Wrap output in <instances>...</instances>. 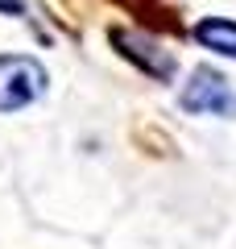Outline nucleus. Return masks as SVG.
Instances as JSON below:
<instances>
[{
  "instance_id": "1",
  "label": "nucleus",
  "mask_w": 236,
  "mask_h": 249,
  "mask_svg": "<svg viewBox=\"0 0 236 249\" xmlns=\"http://www.w3.org/2000/svg\"><path fill=\"white\" fill-rule=\"evenodd\" d=\"M46 67L29 54H0V112H21L46 96Z\"/></svg>"
},
{
  "instance_id": "2",
  "label": "nucleus",
  "mask_w": 236,
  "mask_h": 249,
  "mask_svg": "<svg viewBox=\"0 0 236 249\" xmlns=\"http://www.w3.org/2000/svg\"><path fill=\"white\" fill-rule=\"evenodd\" d=\"M178 104H183V112H199V116H207V112L211 116H236V91L219 71L195 67L186 88L178 91Z\"/></svg>"
},
{
  "instance_id": "3",
  "label": "nucleus",
  "mask_w": 236,
  "mask_h": 249,
  "mask_svg": "<svg viewBox=\"0 0 236 249\" xmlns=\"http://www.w3.org/2000/svg\"><path fill=\"white\" fill-rule=\"evenodd\" d=\"M112 42L120 46L124 58H133L137 67H145V75H153V79H162V83L174 75V54L162 50L153 37H141V34H129V29H116Z\"/></svg>"
},
{
  "instance_id": "4",
  "label": "nucleus",
  "mask_w": 236,
  "mask_h": 249,
  "mask_svg": "<svg viewBox=\"0 0 236 249\" xmlns=\"http://www.w3.org/2000/svg\"><path fill=\"white\" fill-rule=\"evenodd\" d=\"M195 42L207 46V50L224 54V58H236V21L228 17H203L195 25Z\"/></svg>"
},
{
  "instance_id": "5",
  "label": "nucleus",
  "mask_w": 236,
  "mask_h": 249,
  "mask_svg": "<svg viewBox=\"0 0 236 249\" xmlns=\"http://www.w3.org/2000/svg\"><path fill=\"white\" fill-rule=\"evenodd\" d=\"M0 13H25V4L21 0H0Z\"/></svg>"
}]
</instances>
